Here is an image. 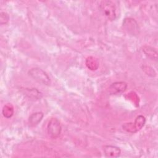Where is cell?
<instances>
[{"mask_svg":"<svg viewBox=\"0 0 158 158\" xmlns=\"http://www.w3.org/2000/svg\"><path fill=\"white\" fill-rule=\"evenodd\" d=\"M99 10L101 14L109 20L113 21L116 18V9L115 4L111 1L104 0L99 4Z\"/></svg>","mask_w":158,"mask_h":158,"instance_id":"cell-1","label":"cell"},{"mask_svg":"<svg viewBox=\"0 0 158 158\" xmlns=\"http://www.w3.org/2000/svg\"><path fill=\"white\" fill-rule=\"evenodd\" d=\"M28 73L29 76L38 83L46 85H49L51 83V79L48 73L40 68H32L28 71Z\"/></svg>","mask_w":158,"mask_h":158,"instance_id":"cell-2","label":"cell"},{"mask_svg":"<svg viewBox=\"0 0 158 158\" xmlns=\"http://www.w3.org/2000/svg\"><path fill=\"white\" fill-rule=\"evenodd\" d=\"M49 136L52 139L57 138L62 131V126L59 120L56 118H51L47 126Z\"/></svg>","mask_w":158,"mask_h":158,"instance_id":"cell-3","label":"cell"},{"mask_svg":"<svg viewBox=\"0 0 158 158\" xmlns=\"http://www.w3.org/2000/svg\"><path fill=\"white\" fill-rule=\"evenodd\" d=\"M123 26L128 33L132 35H137L139 33L138 24L133 19H125L123 22Z\"/></svg>","mask_w":158,"mask_h":158,"instance_id":"cell-4","label":"cell"},{"mask_svg":"<svg viewBox=\"0 0 158 158\" xmlns=\"http://www.w3.org/2000/svg\"><path fill=\"white\" fill-rule=\"evenodd\" d=\"M127 83L125 81H116L109 86L108 91L110 94H120L127 90Z\"/></svg>","mask_w":158,"mask_h":158,"instance_id":"cell-5","label":"cell"},{"mask_svg":"<svg viewBox=\"0 0 158 158\" xmlns=\"http://www.w3.org/2000/svg\"><path fill=\"white\" fill-rule=\"evenodd\" d=\"M104 154L106 157H118L121 154L120 149L115 146L113 145H106L103 147Z\"/></svg>","mask_w":158,"mask_h":158,"instance_id":"cell-6","label":"cell"},{"mask_svg":"<svg viewBox=\"0 0 158 158\" xmlns=\"http://www.w3.org/2000/svg\"><path fill=\"white\" fill-rule=\"evenodd\" d=\"M44 114L42 112H36L31 114L28 117V123L30 127L36 126L43 119Z\"/></svg>","mask_w":158,"mask_h":158,"instance_id":"cell-7","label":"cell"},{"mask_svg":"<svg viewBox=\"0 0 158 158\" xmlns=\"http://www.w3.org/2000/svg\"><path fill=\"white\" fill-rule=\"evenodd\" d=\"M23 91L24 94L31 99H40L43 96L42 93L36 88H25Z\"/></svg>","mask_w":158,"mask_h":158,"instance_id":"cell-8","label":"cell"},{"mask_svg":"<svg viewBox=\"0 0 158 158\" xmlns=\"http://www.w3.org/2000/svg\"><path fill=\"white\" fill-rule=\"evenodd\" d=\"M143 51L144 53V54L149 57V59L152 60H156L157 59V51L153 48L152 47L148 46H144L143 47Z\"/></svg>","mask_w":158,"mask_h":158,"instance_id":"cell-9","label":"cell"},{"mask_svg":"<svg viewBox=\"0 0 158 158\" xmlns=\"http://www.w3.org/2000/svg\"><path fill=\"white\" fill-rule=\"evenodd\" d=\"M146 123V118L142 115H138L135 120V122H133V127L135 130V131L137 132L138 131L140 130L145 125Z\"/></svg>","mask_w":158,"mask_h":158,"instance_id":"cell-10","label":"cell"},{"mask_svg":"<svg viewBox=\"0 0 158 158\" xmlns=\"http://www.w3.org/2000/svg\"><path fill=\"white\" fill-rule=\"evenodd\" d=\"M86 67L91 70H96L99 67V61L98 60L92 56L88 57L86 59L85 62Z\"/></svg>","mask_w":158,"mask_h":158,"instance_id":"cell-11","label":"cell"},{"mask_svg":"<svg viewBox=\"0 0 158 158\" xmlns=\"http://www.w3.org/2000/svg\"><path fill=\"white\" fill-rule=\"evenodd\" d=\"M2 113L4 117L7 118H10L14 115V109L13 106L10 103H7L5 104L2 110Z\"/></svg>","mask_w":158,"mask_h":158,"instance_id":"cell-12","label":"cell"},{"mask_svg":"<svg viewBox=\"0 0 158 158\" xmlns=\"http://www.w3.org/2000/svg\"><path fill=\"white\" fill-rule=\"evenodd\" d=\"M9 16L7 13L5 12H1L0 13V23L1 25H6L8 23Z\"/></svg>","mask_w":158,"mask_h":158,"instance_id":"cell-13","label":"cell"}]
</instances>
